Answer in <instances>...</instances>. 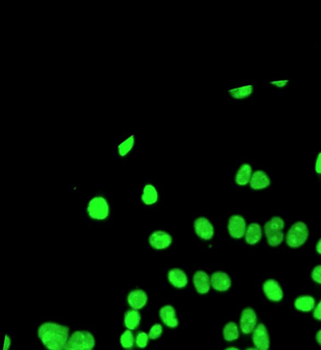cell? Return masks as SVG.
<instances>
[{
  "label": "cell",
  "mask_w": 321,
  "mask_h": 350,
  "mask_svg": "<svg viewBox=\"0 0 321 350\" xmlns=\"http://www.w3.org/2000/svg\"><path fill=\"white\" fill-rule=\"evenodd\" d=\"M69 335L68 327L56 323H44L38 327V337L49 350H64Z\"/></svg>",
  "instance_id": "6da1fadb"
},
{
  "label": "cell",
  "mask_w": 321,
  "mask_h": 350,
  "mask_svg": "<svg viewBox=\"0 0 321 350\" xmlns=\"http://www.w3.org/2000/svg\"><path fill=\"white\" fill-rule=\"evenodd\" d=\"M284 225V220L279 216L272 217L265 224L264 229L268 244L270 246L276 247L283 242L284 235L282 230Z\"/></svg>",
  "instance_id": "7a4b0ae2"
},
{
  "label": "cell",
  "mask_w": 321,
  "mask_h": 350,
  "mask_svg": "<svg viewBox=\"0 0 321 350\" xmlns=\"http://www.w3.org/2000/svg\"><path fill=\"white\" fill-rule=\"evenodd\" d=\"M95 339L89 331H76L69 337L64 350H93Z\"/></svg>",
  "instance_id": "3957f363"
},
{
  "label": "cell",
  "mask_w": 321,
  "mask_h": 350,
  "mask_svg": "<svg viewBox=\"0 0 321 350\" xmlns=\"http://www.w3.org/2000/svg\"><path fill=\"white\" fill-rule=\"evenodd\" d=\"M308 237L309 230L306 224L296 222L290 227L286 234V244L290 248H299L306 243Z\"/></svg>",
  "instance_id": "277c9868"
},
{
  "label": "cell",
  "mask_w": 321,
  "mask_h": 350,
  "mask_svg": "<svg viewBox=\"0 0 321 350\" xmlns=\"http://www.w3.org/2000/svg\"><path fill=\"white\" fill-rule=\"evenodd\" d=\"M88 212L92 218L101 221L109 215V205L103 197H95L90 201Z\"/></svg>",
  "instance_id": "5b68a950"
},
{
  "label": "cell",
  "mask_w": 321,
  "mask_h": 350,
  "mask_svg": "<svg viewBox=\"0 0 321 350\" xmlns=\"http://www.w3.org/2000/svg\"><path fill=\"white\" fill-rule=\"evenodd\" d=\"M257 315L255 311L251 307H247L243 309L241 314L240 329L245 335H249L253 333L257 326Z\"/></svg>",
  "instance_id": "8992f818"
},
{
  "label": "cell",
  "mask_w": 321,
  "mask_h": 350,
  "mask_svg": "<svg viewBox=\"0 0 321 350\" xmlns=\"http://www.w3.org/2000/svg\"><path fill=\"white\" fill-rule=\"evenodd\" d=\"M252 341L255 347L259 350H269L270 337L267 327L263 323H260L255 327L252 333Z\"/></svg>",
  "instance_id": "52a82bcc"
},
{
  "label": "cell",
  "mask_w": 321,
  "mask_h": 350,
  "mask_svg": "<svg viewBox=\"0 0 321 350\" xmlns=\"http://www.w3.org/2000/svg\"><path fill=\"white\" fill-rule=\"evenodd\" d=\"M266 298L274 302H279L284 298V292L279 282L274 279H269L263 286Z\"/></svg>",
  "instance_id": "ba28073f"
},
{
  "label": "cell",
  "mask_w": 321,
  "mask_h": 350,
  "mask_svg": "<svg viewBox=\"0 0 321 350\" xmlns=\"http://www.w3.org/2000/svg\"><path fill=\"white\" fill-rule=\"evenodd\" d=\"M228 230L231 237L235 239L243 237L246 230L245 219L241 215H232L228 221Z\"/></svg>",
  "instance_id": "9c48e42d"
},
{
  "label": "cell",
  "mask_w": 321,
  "mask_h": 350,
  "mask_svg": "<svg viewBox=\"0 0 321 350\" xmlns=\"http://www.w3.org/2000/svg\"><path fill=\"white\" fill-rule=\"evenodd\" d=\"M196 234L202 239L209 240L214 235V228L206 217H199L194 224Z\"/></svg>",
  "instance_id": "30bf717a"
},
{
  "label": "cell",
  "mask_w": 321,
  "mask_h": 350,
  "mask_svg": "<svg viewBox=\"0 0 321 350\" xmlns=\"http://www.w3.org/2000/svg\"><path fill=\"white\" fill-rule=\"evenodd\" d=\"M173 242V237L166 232L157 231L151 234L149 244L157 250H163L169 247Z\"/></svg>",
  "instance_id": "8fae6325"
},
{
  "label": "cell",
  "mask_w": 321,
  "mask_h": 350,
  "mask_svg": "<svg viewBox=\"0 0 321 350\" xmlns=\"http://www.w3.org/2000/svg\"><path fill=\"white\" fill-rule=\"evenodd\" d=\"M210 282L214 290L219 292H226L232 285L230 276L222 272H216L212 274L210 276Z\"/></svg>",
  "instance_id": "7c38bea8"
},
{
  "label": "cell",
  "mask_w": 321,
  "mask_h": 350,
  "mask_svg": "<svg viewBox=\"0 0 321 350\" xmlns=\"http://www.w3.org/2000/svg\"><path fill=\"white\" fill-rule=\"evenodd\" d=\"M194 284L196 291L200 294H207L210 288V278L205 272H196L194 275Z\"/></svg>",
  "instance_id": "4fadbf2b"
},
{
  "label": "cell",
  "mask_w": 321,
  "mask_h": 350,
  "mask_svg": "<svg viewBox=\"0 0 321 350\" xmlns=\"http://www.w3.org/2000/svg\"><path fill=\"white\" fill-rule=\"evenodd\" d=\"M127 300L129 304L133 309L139 310L146 306L148 302V296L142 290H133L129 294Z\"/></svg>",
  "instance_id": "5bb4252c"
},
{
  "label": "cell",
  "mask_w": 321,
  "mask_h": 350,
  "mask_svg": "<svg viewBox=\"0 0 321 350\" xmlns=\"http://www.w3.org/2000/svg\"><path fill=\"white\" fill-rule=\"evenodd\" d=\"M159 315L163 323L167 327H174L179 325V319L177 318V313L175 308L171 305H165L159 311Z\"/></svg>",
  "instance_id": "9a60e30c"
},
{
  "label": "cell",
  "mask_w": 321,
  "mask_h": 350,
  "mask_svg": "<svg viewBox=\"0 0 321 350\" xmlns=\"http://www.w3.org/2000/svg\"><path fill=\"white\" fill-rule=\"evenodd\" d=\"M249 184L253 190H263L271 184V180L267 173L263 170H257L251 175Z\"/></svg>",
  "instance_id": "2e32d148"
},
{
  "label": "cell",
  "mask_w": 321,
  "mask_h": 350,
  "mask_svg": "<svg viewBox=\"0 0 321 350\" xmlns=\"http://www.w3.org/2000/svg\"><path fill=\"white\" fill-rule=\"evenodd\" d=\"M315 306H316L315 299L308 295L298 296L294 302V308L303 313L310 312L314 310Z\"/></svg>",
  "instance_id": "e0dca14e"
},
{
  "label": "cell",
  "mask_w": 321,
  "mask_h": 350,
  "mask_svg": "<svg viewBox=\"0 0 321 350\" xmlns=\"http://www.w3.org/2000/svg\"><path fill=\"white\" fill-rule=\"evenodd\" d=\"M169 282L176 288H183L188 283L187 276L183 270L175 268L168 272L167 275Z\"/></svg>",
  "instance_id": "ac0fdd59"
},
{
  "label": "cell",
  "mask_w": 321,
  "mask_h": 350,
  "mask_svg": "<svg viewBox=\"0 0 321 350\" xmlns=\"http://www.w3.org/2000/svg\"><path fill=\"white\" fill-rule=\"evenodd\" d=\"M262 238V229L258 223H251L245 233V240L249 245H255Z\"/></svg>",
  "instance_id": "d6986e66"
},
{
  "label": "cell",
  "mask_w": 321,
  "mask_h": 350,
  "mask_svg": "<svg viewBox=\"0 0 321 350\" xmlns=\"http://www.w3.org/2000/svg\"><path fill=\"white\" fill-rule=\"evenodd\" d=\"M251 172H252V169L250 165L243 164L237 172L236 178H235L237 184L240 186H245L250 182Z\"/></svg>",
  "instance_id": "ffe728a7"
},
{
  "label": "cell",
  "mask_w": 321,
  "mask_h": 350,
  "mask_svg": "<svg viewBox=\"0 0 321 350\" xmlns=\"http://www.w3.org/2000/svg\"><path fill=\"white\" fill-rule=\"evenodd\" d=\"M140 313L138 310H135V309L128 311L124 315V325L130 331L137 329L140 325Z\"/></svg>",
  "instance_id": "44dd1931"
},
{
  "label": "cell",
  "mask_w": 321,
  "mask_h": 350,
  "mask_svg": "<svg viewBox=\"0 0 321 350\" xmlns=\"http://www.w3.org/2000/svg\"><path fill=\"white\" fill-rule=\"evenodd\" d=\"M239 335L240 333H239V327L236 323L231 321L224 325V329H223V336L226 341H235L238 339Z\"/></svg>",
  "instance_id": "7402d4cb"
},
{
  "label": "cell",
  "mask_w": 321,
  "mask_h": 350,
  "mask_svg": "<svg viewBox=\"0 0 321 350\" xmlns=\"http://www.w3.org/2000/svg\"><path fill=\"white\" fill-rule=\"evenodd\" d=\"M142 199L146 205H150L156 203L158 199V194L155 187L152 185H146L144 188Z\"/></svg>",
  "instance_id": "603a6c76"
},
{
  "label": "cell",
  "mask_w": 321,
  "mask_h": 350,
  "mask_svg": "<svg viewBox=\"0 0 321 350\" xmlns=\"http://www.w3.org/2000/svg\"><path fill=\"white\" fill-rule=\"evenodd\" d=\"M253 93V86L251 85H243L229 91V94L232 98L243 99L250 96Z\"/></svg>",
  "instance_id": "cb8c5ba5"
},
{
  "label": "cell",
  "mask_w": 321,
  "mask_h": 350,
  "mask_svg": "<svg viewBox=\"0 0 321 350\" xmlns=\"http://www.w3.org/2000/svg\"><path fill=\"white\" fill-rule=\"evenodd\" d=\"M135 339L134 334L130 330H127L122 333L120 337V343L125 349H131L134 345Z\"/></svg>",
  "instance_id": "d4e9b609"
},
{
  "label": "cell",
  "mask_w": 321,
  "mask_h": 350,
  "mask_svg": "<svg viewBox=\"0 0 321 350\" xmlns=\"http://www.w3.org/2000/svg\"><path fill=\"white\" fill-rule=\"evenodd\" d=\"M134 136H130V137L128 138L125 141L122 142V143L118 146V152H119L120 156L122 157L125 156L126 155L132 150L133 146H134Z\"/></svg>",
  "instance_id": "484cf974"
},
{
  "label": "cell",
  "mask_w": 321,
  "mask_h": 350,
  "mask_svg": "<svg viewBox=\"0 0 321 350\" xmlns=\"http://www.w3.org/2000/svg\"><path fill=\"white\" fill-rule=\"evenodd\" d=\"M136 345L140 348L146 347L149 341V336L144 332H141L137 335L136 339Z\"/></svg>",
  "instance_id": "4316f807"
},
{
  "label": "cell",
  "mask_w": 321,
  "mask_h": 350,
  "mask_svg": "<svg viewBox=\"0 0 321 350\" xmlns=\"http://www.w3.org/2000/svg\"><path fill=\"white\" fill-rule=\"evenodd\" d=\"M162 333V325L157 323V324H155L151 327L150 331H149L148 336L151 339L155 340L160 337Z\"/></svg>",
  "instance_id": "83f0119b"
},
{
  "label": "cell",
  "mask_w": 321,
  "mask_h": 350,
  "mask_svg": "<svg viewBox=\"0 0 321 350\" xmlns=\"http://www.w3.org/2000/svg\"><path fill=\"white\" fill-rule=\"evenodd\" d=\"M311 278L316 283L321 285V265L317 266L313 269Z\"/></svg>",
  "instance_id": "f1b7e54d"
},
{
  "label": "cell",
  "mask_w": 321,
  "mask_h": 350,
  "mask_svg": "<svg viewBox=\"0 0 321 350\" xmlns=\"http://www.w3.org/2000/svg\"><path fill=\"white\" fill-rule=\"evenodd\" d=\"M313 317L316 320L321 321V300L316 304L313 310Z\"/></svg>",
  "instance_id": "f546056e"
},
{
  "label": "cell",
  "mask_w": 321,
  "mask_h": 350,
  "mask_svg": "<svg viewBox=\"0 0 321 350\" xmlns=\"http://www.w3.org/2000/svg\"><path fill=\"white\" fill-rule=\"evenodd\" d=\"M315 170L319 174H321V152L318 154L315 164Z\"/></svg>",
  "instance_id": "4dcf8cb0"
},
{
  "label": "cell",
  "mask_w": 321,
  "mask_h": 350,
  "mask_svg": "<svg viewBox=\"0 0 321 350\" xmlns=\"http://www.w3.org/2000/svg\"><path fill=\"white\" fill-rule=\"evenodd\" d=\"M11 345V337L9 335H6L5 338V343H4L3 350H9Z\"/></svg>",
  "instance_id": "1f68e13d"
},
{
  "label": "cell",
  "mask_w": 321,
  "mask_h": 350,
  "mask_svg": "<svg viewBox=\"0 0 321 350\" xmlns=\"http://www.w3.org/2000/svg\"><path fill=\"white\" fill-rule=\"evenodd\" d=\"M288 83V80L271 81V84H273V85H275V86H277L278 88H282V87L285 86V85L286 84H287Z\"/></svg>",
  "instance_id": "d6a6232c"
},
{
  "label": "cell",
  "mask_w": 321,
  "mask_h": 350,
  "mask_svg": "<svg viewBox=\"0 0 321 350\" xmlns=\"http://www.w3.org/2000/svg\"><path fill=\"white\" fill-rule=\"evenodd\" d=\"M316 341L321 346V329L319 330L316 334Z\"/></svg>",
  "instance_id": "836d02e7"
},
{
  "label": "cell",
  "mask_w": 321,
  "mask_h": 350,
  "mask_svg": "<svg viewBox=\"0 0 321 350\" xmlns=\"http://www.w3.org/2000/svg\"><path fill=\"white\" fill-rule=\"evenodd\" d=\"M316 250L318 254H321V239L316 244Z\"/></svg>",
  "instance_id": "e575fe53"
},
{
  "label": "cell",
  "mask_w": 321,
  "mask_h": 350,
  "mask_svg": "<svg viewBox=\"0 0 321 350\" xmlns=\"http://www.w3.org/2000/svg\"><path fill=\"white\" fill-rule=\"evenodd\" d=\"M224 350H240V349H239L238 348H237V347H230L226 348V349H224Z\"/></svg>",
  "instance_id": "d590c367"
},
{
  "label": "cell",
  "mask_w": 321,
  "mask_h": 350,
  "mask_svg": "<svg viewBox=\"0 0 321 350\" xmlns=\"http://www.w3.org/2000/svg\"><path fill=\"white\" fill-rule=\"evenodd\" d=\"M246 350H259V349H258L256 347H249V348H247V349H246Z\"/></svg>",
  "instance_id": "8d00e7d4"
}]
</instances>
